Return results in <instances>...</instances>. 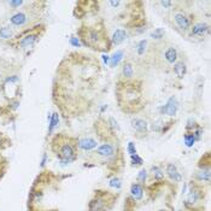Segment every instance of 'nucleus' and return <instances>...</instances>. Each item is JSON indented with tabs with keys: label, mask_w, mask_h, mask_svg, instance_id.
<instances>
[{
	"label": "nucleus",
	"mask_w": 211,
	"mask_h": 211,
	"mask_svg": "<svg viewBox=\"0 0 211 211\" xmlns=\"http://www.w3.org/2000/svg\"><path fill=\"white\" fill-rule=\"evenodd\" d=\"M57 156L59 157V159H60L62 163H69V162L74 161V158H75V152H74L73 146H71L70 144H65L64 146H62L59 153H58Z\"/></svg>",
	"instance_id": "obj_1"
},
{
	"label": "nucleus",
	"mask_w": 211,
	"mask_h": 211,
	"mask_svg": "<svg viewBox=\"0 0 211 211\" xmlns=\"http://www.w3.org/2000/svg\"><path fill=\"white\" fill-rule=\"evenodd\" d=\"M176 110H177V103H176V99L174 97H171L168 100V103L161 109V112L165 113V115H169V116H174L176 113Z\"/></svg>",
	"instance_id": "obj_2"
},
{
	"label": "nucleus",
	"mask_w": 211,
	"mask_h": 211,
	"mask_svg": "<svg viewBox=\"0 0 211 211\" xmlns=\"http://www.w3.org/2000/svg\"><path fill=\"white\" fill-rule=\"evenodd\" d=\"M10 22L16 27H22L28 22V16L24 12H17L10 18Z\"/></svg>",
	"instance_id": "obj_3"
},
{
	"label": "nucleus",
	"mask_w": 211,
	"mask_h": 211,
	"mask_svg": "<svg viewBox=\"0 0 211 211\" xmlns=\"http://www.w3.org/2000/svg\"><path fill=\"white\" fill-rule=\"evenodd\" d=\"M174 19H175L176 26L180 28V29L187 30V29L189 28V24H191V23H189V19L187 18L184 13H176L174 16Z\"/></svg>",
	"instance_id": "obj_4"
},
{
	"label": "nucleus",
	"mask_w": 211,
	"mask_h": 211,
	"mask_svg": "<svg viewBox=\"0 0 211 211\" xmlns=\"http://www.w3.org/2000/svg\"><path fill=\"white\" fill-rule=\"evenodd\" d=\"M79 147L84 150V151H88V150H92L94 147H97V141L91 138L81 139V140L79 141Z\"/></svg>",
	"instance_id": "obj_5"
},
{
	"label": "nucleus",
	"mask_w": 211,
	"mask_h": 211,
	"mask_svg": "<svg viewBox=\"0 0 211 211\" xmlns=\"http://www.w3.org/2000/svg\"><path fill=\"white\" fill-rule=\"evenodd\" d=\"M36 39H37V36L36 35H34V34L27 35V36H24L21 41H19V46L22 47V48H29V47H31L34 44H35Z\"/></svg>",
	"instance_id": "obj_6"
},
{
	"label": "nucleus",
	"mask_w": 211,
	"mask_h": 211,
	"mask_svg": "<svg viewBox=\"0 0 211 211\" xmlns=\"http://www.w3.org/2000/svg\"><path fill=\"white\" fill-rule=\"evenodd\" d=\"M126 39H127V33H126L123 29H117V30L113 33V35H112V42H113L115 45H119V44H122Z\"/></svg>",
	"instance_id": "obj_7"
},
{
	"label": "nucleus",
	"mask_w": 211,
	"mask_h": 211,
	"mask_svg": "<svg viewBox=\"0 0 211 211\" xmlns=\"http://www.w3.org/2000/svg\"><path fill=\"white\" fill-rule=\"evenodd\" d=\"M166 173H168L169 177H170L171 180H174L176 182L181 181V175L179 174V171H177V169H176V166H175L174 164H168V166H166Z\"/></svg>",
	"instance_id": "obj_8"
},
{
	"label": "nucleus",
	"mask_w": 211,
	"mask_h": 211,
	"mask_svg": "<svg viewBox=\"0 0 211 211\" xmlns=\"http://www.w3.org/2000/svg\"><path fill=\"white\" fill-rule=\"evenodd\" d=\"M132 126H133V128L135 129V130H138L140 133H144V132L147 130L146 121H144V119L141 118H134L132 121Z\"/></svg>",
	"instance_id": "obj_9"
},
{
	"label": "nucleus",
	"mask_w": 211,
	"mask_h": 211,
	"mask_svg": "<svg viewBox=\"0 0 211 211\" xmlns=\"http://www.w3.org/2000/svg\"><path fill=\"white\" fill-rule=\"evenodd\" d=\"M97 152H98V155L103 157H110L113 153V146L110 144H104L97 150Z\"/></svg>",
	"instance_id": "obj_10"
},
{
	"label": "nucleus",
	"mask_w": 211,
	"mask_h": 211,
	"mask_svg": "<svg viewBox=\"0 0 211 211\" xmlns=\"http://www.w3.org/2000/svg\"><path fill=\"white\" fill-rule=\"evenodd\" d=\"M174 73L179 79H184L186 75V64L184 62H177L174 65Z\"/></svg>",
	"instance_id": "obj_11"
},
{
	"label": "nucleus",
	"mask_w": 211,
	"mask_h": 211,
	"mask_svg": "<svg viewBox=\"0 0 211 211\" xmlns=\"http://www.w3.org/2000/svg\"><path fill=\"white\" fill-rule=\"evenodd\" d=\"M164 57L168 63H175L176 59H177V52H176V50H175L174 47H169L165 51Z\"/></svg>",
	"instance_id": "obj_12"
},
{
	"label": "nucleus",
	"mask_w": 211,
	"mask_h": 211,
	"mask_svg": "<svg viewBox=\"0 0 211 211\" xmlns=\"http://www.w3.org/2000/svg\"><path fill=\"white\" fill-rule=\"evenodd\" d=\"M208 29H209V27H208L206 24H204V23H198V24L193 26L192 34L193 35H199V36H202V35H204V34L208 31Z\"/></svg>",
	"instance_id": "obj_13"
},
{
	"label": "nucleus",
	"mask_w": 211,
	"mask_h": 211,
	"mask_svg": "<svg viewBox=\"0 0 211 211\" xmlns=\"http://www.w3.org/2000/svg\"><path fill=\"white\" fill-rule=\"evenodd\" d=\"M130 192H132V195L134 197L135 200H140V199L142 198V192H144V189H142V187H141L140 185L134 184V185H132Z\"/></svg>",
	"instance_id": "obj_14"
},
{
	"label": "nucleus",
	"mask_w": 211,
	"mask_h": 211,
	"mask_svg": "<svg viewBox=\"0 0 211 211\" xmlns=\"http://www.w3.org/2000/svg\"><path fill=\"white\" fill-rule=\"evenodd\" d=\"M123 58V51H117L115 55L111 57V62L110 65L111 66H116L119 63V60Z\"/></svg>",
	"instance_id": "obj_15"
},
{
	"label": "nucleus",
	"mask_w": 211,
	"mask_h": 211,
	"mask_svg": "<svg viewBox=\"0 0 211 211\" xmlns=\"http://www.w3.org/2000/svg\"><path fill=\"white\" fill-rule=\"evenodd\" d=\"M12 35H13V33H12L11 28L9 27L0 28V37H2V39H10V37H12Z\"/></svg>",
	"instance_id": "obj_16"
},
{
	"label": "nucleus",
	"mask_w": 211,
	"mask_h": 211,
	"mask_svg": "<svg viewBox=\"0 0 211 211\" xmlns=\"http://www.w3.org/2000/svg\"><path fill=\"white\" fill-rule=\"evenodd\" d=\"M197 179L203 180V181H206V182H210V170H202L199 173H197Z\"/></svg>",
	"instance_id": "obj_17"
},
{
	"label": "nucleus",
	"mask_w": 211,
	"mask_h": 211,
	"mask_svg": "<svg viewBox=\"0 0 211 211\" xmlns=\"http://www.w3.org/2000/svg\"><path fill=\"white\" fill-rule=\"evenodd\" d=\"M58 122H59V116H58V113H53L52 117H51V121H50V128H48V132H50V133L58 126Z\"/></svg>",
	"instance_id": "obj_18"
},
{
	"label": "nucleus",
	"mask_w": 211,
	"mask_h": 211,
	"mask_svg": "<svg viewBox=\"0 0 211 211\" xmlns=\"http://www.w3.org/2000/svg\"><path fill=\"white\" fill-rule=\"evenodd\" d=\"M103 209V202L101 200H93L89 205V210L91 211H99Z\"/></svg>",
	"instance_id": "obj_19"
},
{
	"label": "nucleus",
	"mask_w": 211,
	"mask_h": 211,
	"mask_svg": "<svg viewBox=\"0 0 211 211\" xmlns=\"http://www.w3.org/2000/svg\"><path fill=\"white\" fill-rule=\"evenodd\" d=\"M123 75L126 76V77H132L133 75H134V70H133V66L127 63V64H124L123 66Z\"/></svg>",
	"instance_id": "obj_20"
},
{
	"label": "nucleus",
	"mask_w": 211,
	"mask_h": 211,
	"mask_svg": "<svg viewBox=\"0 0 211 211\" xmlns=\"http://www.w3.org/2000/svg\"><path fill=\"white\" fill-rule=\"evenodd\" d=\"M194 141H195V138H194L193 134H186V135H185V144H186V146L188 147L193 146Z\"/></svg>",
	"instance_id": "obj_21"
},
{
	"label": "nucleus",
	"mask_w": 211,
	"mask_h": 211,
	"mask_svg": "<svg viewBox=\"0 0 211 211\" xmlns=\"http://www.w3.org/2000/svg\"><path fill=\"white\" fill-rule=\"evenodd\" d=\"M152 174H153V176H155L156 179H158V180H161V179L164 176V173H163L158 166H153V168H152Z\"/></svg>",
	"instance_id": "obj_22"
},
{
	"label": "nucleus",
	"mask_w": 211,
	"mask_h": 211,
	"mask_svg": "<svg viewBox=\"0 0 211 211\" xmlns=\"http://www.w3.org/2000/svg\"><path fill=\"white\" fill-rule=\"evenodd\" d=\"M163 35H164V30L162 28H157L156 30L151 34V36L153 37V39H162Z\"/></svg>",
	"instance_id": "obj_23"
},
{
	"label": "nucleus",
	"mask_w": 211,
	"mask_h": 211,
	"mask_svg": "<svg viewBox=\"0 0 211 211\" xmlns=\"http://www.w3.org/2000/svg\"><path fill=\"white\" fill-rule=\"evenodd\" d=\"M146 45H147L146 40H142V41H140V42H139V45H138V53L139 55H144L145 48H146Z\"/></svg>",
	"instance_id": "obj_24"
},
{
	"label": "nucleus",
	"mask_w": 211,
	"mask_h": 211,
	"mask_svg": "<svg viewBox=\"0 0 211 211\" xmlns=\"http://www.w3.org/2000/svg\"><path fill=\"white\" fill-rule=\"evenodd\" d=\"M198 200V194L195 191H191L189 194H188V198H187V202H191V203H195Z\"/></svg>",
	"instance_id": "obj_25"
},
{
	"label": "nucleus",
	"mask_w": 211,
	"mask_h": 211,
	"mask_svg": "<svg viewBox=\"0 0 211 211\" xmlns=\"http://www.w3.org/2000/svg\"><path fill=\"white\" fill-rule=\"evenodd\" d=\"M127 151H128V153L130 155V156H133V155H137V148H135L134 142H129L128 147H127Z\"/></svg>",
	"instance_id": "obj_26"
},
{
	"label": "nucleus",
	"mask_w": 211,
	"mask_h": 211,
	"mask_svg": "<svg viewBox=\"0 0 211 211\" xmlns=\"http://www.w3.org/2000/svg\"><path fill=\"white\" fill-rule=\"evenodd\" d=\"M147 177V171L146 170H141L138 175V180L139 181H141V182H145V180H146Z\"/></svg>",
	"instance_id": "obj_27"
},
{
	"label": "nucleus",
	"mask_w": 211,
	"mask_h": 211,
	"mask_svg": "<svg viewBox=\"0 0 211 211\" xmlns=\"http://www.w3.org/2000/svg\"><path fill=\"white\" fill-rule=\"evenodd\" d=\"M132 161H133L134 164H137V165L142 164V158H140L138 155H133V156H132Z\"/></svg>",
	"instance_id": "obj_28"
},
{
	"label": "nucleus",
	"mask_w": 211,
	"mask_h": 211,
	"mask_svg": "<svg viewBox=\"0 0 211 211\" xmlns=\"http://www.w3.org/2000/svg\"><path fill=\"white\" fill-rule=\"evenodd\" d=\"M109 185H110L111 187H116V188H119V187H121V181H119L118 179H112Z\"/></svg>",
	"instance_id": "obj_29"
},
{
	"label": "nucleus",
	"mask_w": 211,
	"mask_h": 211,
	"mask_svg": "<svg viewBox=\"0 0 211 211\" xmlns=\"http://www.w3.org/2000/svg\"><path fill=\"white\" fill-rule=\"evenodd\" d=\"M70 44L75 47H80L81 46V44H80V40L77 39V37H71L70 39Z\"/></svg>",
	"instance_id": "obj_30"
},
{
	"label": "nucleus",
	"mask_w": 211,
	"mask_h": 211,
	"mask_svg": "<svg viewBox=\"0 0 211 211\" xmlns=\"http://www.w3.org/2000/svg\"><path fill=\"white\" fill-rule=\"evenodd\" d=\"M9 4L13 7H17V6H21L23 4V1H9Z\"/></svg>",
	"instance_id": "obj_31"
},
{
	"label": "nucleus",
	"mask_w": 211,
	"mask_h": 211,
	"mask_svg": "<svg viewBox=\"0 0 211 211\" xmlns=\"http://www.w3.org/2000/svg\"><path fill=\"white\" fill-rule=\"evenodd\" d=\"M161 5L164 6V7H170V6L173 5V2H171V1H162Z\"/></svg>",
	"instance_id": "obj_32"
},
{
	"label": "nucleus",
	"mask_w": 211,
	"mask_h": 211,
	"mask_svg": "<svg viewBox=\"0 0 211 211\" xmlns=\"http://www.w3.org/2000/svg\"><path fill=\"white\" fill-rule=\"evenodd\" d=\"M110 122H111V123H112V127H113V128H117V129H118V126H117V122H115V118H112V117H111V118H110Z\"/></svg>",
	"instance_id": "obj_33"
},
{
	"label": "nucleus",
	"mask_w": 211,
	"mask_h": 211,
	"mask_svg": "<svg viewBox=\"0 0 211 211\" xmlns=\"http://www.w3.org/2000/svg\"><path fill=\"white\" fill-rule=\"evenodd\" d=\"M110 4L112 5V6H117V5L119 4V1H111Z\"/></svg>",
	"instance_id": "obj_34"
},
{
	"label": "nucleus",
	"mask_w": 211,
	"mask_h": 211,
	"mask_svg": "<svg viewBox=\"0 0 211 211\" xmlns=\"http://www.w3.org/2000/svg\"><path fill=\"white\" fill-rule=\"evenodd\" d=\"M103 59H104V63H108V62H109V58H108V55H103Z\"/></svg>",
	"instance_id": "obj_35"
},
{
	"label": "nucleus",
	"mask_w": 211,
	"mask_h": 211,
	"mask_svg": "<svg viewBox=\"0 0 211 211\" xmlns=\"http://www.w3.org/2000/svg\"><path fill=\"white\" fill-rule=\"evenodd\" d=\"M45 162H46V155H44V158H42V163H41V165H42V166L45 165Z\"/></svg>",
	"instance_id": "obj_36"
},
{
	"label": "nucleus",
	"mask_w": 211,
	"mask_h": 211,
	"mask_svg": "<svg viewBox=\"0 0 211 211\" xmlns=\"http://www.w3.org/2000/svg\"><path fill=\"white\" fill-rule=\"evenodd\" d=\"M161 211H166V210H161Z\"/></svg>",
	"instance_id": "obj_37"
},
{
	"label": "nucleus",
	"mask_w": 211,
	"mask_h": 211,
	"mask_svg": "<svg viewBox=\"0 0 211 211\" xmlns=\"http://www.w3.org/2000/svg\"><path fill=\"white\" fill-rule=\"evenodd\" d=\"M0 77H1V74H0Z\"/></svg>",
	"instance_id": "obj_38"
}]
</instances>
